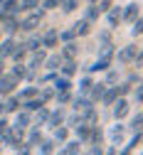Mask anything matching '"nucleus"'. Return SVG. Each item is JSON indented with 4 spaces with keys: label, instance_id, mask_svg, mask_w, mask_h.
<instances>
[{
    "label": "nucleus",
    "instance_id": "1",
    "mask_svg": "<svg viewBox=\"0 0 143 155\" xmlns=\"http://www.w3.org/2000/svg\"><path fill=\"white\" fill-rule=\"evenodd\" d=\"M42 17H45V10H30V15L25 17V20H20V30H25V32H32L35 27H39V22H42Z\"/></svg>",
    "mask_w": 143,
    "mask_h": 155
},
{
    "label": "nucleus",
    "instance_id": "2",
    "mask_svg": "<svg viewBox=\"0 0 143 155\" xmlns=\"http://www.w3.org/2000/svg\"><path fill=\"white\" fill-rule=\"evenodd\" d=\"M17 84H20V79L15 74H5L3 71V76H0V99H5L8 94H12L17 89Z\"/></svg>",
    "mask_w": 143,
    "mask_h": 155
},
{
    "label": "nucleus",
    "instance_id": "3",
    "mask_svg": "<svg viewBox=\"0 0 143 155\" xmlns=\"http://www.w3.org/2000/svg\"><path fill=\"white\" fill-rule=\"evenodd\" d=\"M111 111H114V118H116V121H124L126 116H128V111H131L128 99H126V96H118V99L111 104Z\"/></svg>",
    "mask_w": 143,
    "mask_h": 155
},
{
    "label": "nucleus",
    "instance_id": "4",
    "mask_svg": "<svg viewBox=\"0 0 143 155\" xmlns=\"http://www.w3.org/2000/svg\"><path fill=\"white\" fill-rule=\"evenodd\" d=\"M124 138H126V126L121 123V121H116V123L109 128V140H111V145H121Z\"/></svg>",
    "mask_w": 143,
    "mask_h": 155
},
{
    "label": "nucleus",
    "instance_id": "5",
    "mask_svg": "<svg viewBox=\"0 0 143 155\" xmlns=\"http://www.w3.org/2000/svg\"><path fill=\"white\" fill-rule=\"evenodd\" d=\"M45 57H47V52H45V47H39V49H35L32 54H30V59H27V69H39L45 64Z\"/></svg>",
    "mask_w": 143,
    "mask_h": 155
},
{
    "label": "nucleus",
    "instance_id": "6",
    "mask_svg": "<svg viewBox=\"0 0 143 155\" xmlns=\"http://www.w3.org/2000/svg\"><path fill=\"white\" fill-rule=\"evenodd\" d=\"M64 116H67V113H64V108H62V106H59L57 111H49V116H47V123H45V126L54 130L57 126H62V123H64Z\"/></svg>",
    "mask_w": 143,
    "mask_h": 155
},
{
    "label": "nucleus",
    "instance_id": "7",
    "mask_svg": "<svg viewBox=\"0 0 143 155\" xmlns=\"http://www.w3.org/2000/svg\"><path fill=\"white\" fill-rule=\"evenodd\" d=\"M39 42H42V47H45V49L57 47V42H59V32H57V30H47L42 37H39Z\"/></svg>",
    "mask_w": 143,
    "mask_h": 155
},
{
    "label": "nucleus",
    "instance_id": "8",
    "mask_svg": "<svg viewBox=\"0 0 143 155\" xmlns=\"http://www.w3.org/2000/svg\"><path fill=\"white\" fill-rule=\"evenodd\" d=\"M72 108L74 111H84V108H89V106H94V101L89 99V96L87 94H77V96H72Z\"/></svg>",
    "mask_w": 143,
    "mask_h": 155
},
{
    "label": "nucleus",
    "instance_id": "9",
    "mask_svg": "<svg viewBox=\"0 0 143 155\" xmlns=\"http://www.w3.org/2000/svg\"><path fill=\"white\" fill-rule=\"evenodd\" d=\"M20 104H22V101H20L15 94H8L5 99H3V113H15L20 108Z\"/></svg>",
    "mask_w": 143,
    "mask_h": 155
},
{
    "label": "nucleus",
    "instance_id": "10",
    "mask_svg": "<svg viewBox=\"0 0 143 155\" xmlns=\"http://www.w3.org/2000/svg\"><path fill=\"white\" fill-rule=\"evenodd\" d=\"M136 52H138V47H136V45H128V47H124V49H118V62H121V64L133 62Z\"/></svg>",
    "mask_w": 143,
    "mask_h": 155
},
{
    "label": "nucleus",
    "instance_id": "11",
    "mask_svg": "<svg viewBox=\"0 0 143 155\" xmlns=\"http://www.w3.org/2000/svg\"><path fill=\"white\" fill-rule=\"evenodd\" d=\"M62 62H64V57L57 52V54H47L45 57V64L42 67L45 69H52V71H59V64H62Z\"/></svg>",
    "mask_w": 143,
    "mask_h": 155
},
{
    "label": "nucleus",
    "instance_id": "12",
    "mask_svg": "<svg viewBox=\"0 0 143 155\" xmlns=\"http://www.w3.org/2000/svg\"><path fill=\"white\" fill-rule=\"evenodd\" d=\"M138 3H128L124 10H121V20H126V22H133L136 17H138Z\"/></svg>",
    "mask_w": 143,
    "mask_h": 155
},
{
    "label": "nucleus",
    "instance_id": "13",
    "mask_svg": "<svg viewBox=\"0 0 143 155\" xmlns=\"http://www.w3.org/2000/svg\"><path fill=\"white\" fill-rule=\"evenodd\" d=\"M59 153H62V155H77V153H81V140H64L62 148H59Z\"/></svg>",
    "mask_w": 143,
    "mask_h": 155
},
{
    "label": "nucleus",
    "instance_id": "14",
    "mask_svg": "<svg viewBox=\"0 0 143 155\" xmlns=\"http://www.w3.org/2000/svg\"><path fill=\"white\" fill-rule=\"evenodd\" d=\"M121 10H124V8H118V5H111L104 15H106V22L111 25V27H116L118 22H121Z\"/></svg>",
    "mask_w": 143,
    "mask_h": 155
},
{
    "label": "nucleus",
    "instance_id": "15",
    "mask_svg": "<svg viewBox=\"0 0 143 155\" xmlns=\"http://www.w3.org/2000/svg\"><path fill=\"white\" fill-rule=\"evenodd\" d=\"M64 57V59H77V54H79V45L74 42V40H69V42H64V47H62V52H59Z\"/></svg>",
    "mask_w": 143,
    "mask_h": 155
},
{
    "label": "nucleus",
    "instance_id": "16",
    "mask_svg": "<svg viewBox=\"0 0 143 155\" xmlns=\"http://www.w3.org/2000/svg\"><path fill=\"white\" fill-rule=\"evenodd\" d=\"M106 86H109V84H106ZM116 99H118V89H116V86H109V89H104V94H101L99 101L104 104V106H111Z\"/></svg>",
    "mask_w": 143,
    "mask_h": 155
},
{
    "label": "nucleus",
    "instance_id": "17",
    "mask_svg": "<svg viewBox=\"0 0 143 155\" xmlns=\"http://www.w3.org/2000/svg\"><path fill=\"white\" fill-rule=\"evenodd\" d=\"M12 126H17V128H27V126H32V113L22 108V111L15 116V123H12Z\"/></svg>",
    "mask_w": 143,
    "mask_h": 155
},
{
    "label": "nucleus",
    "instance_id": "18",
    "mask_svg": "<svg viewBox=\"0 0 143 155\" xmlns=\"http://www.w3.org/2000/svg\"><path fill=\"white\" fill-rule=\"evenodd\" d=\"M91 126H94V123H84V121H81L79 126H74V130H77V140L89 143V130H91Z\"/></svg>",
    "mask_w": 143,
    "mask_h": 155
},
{
    "label": "nucleus",
    "instance_id": "19",
    "mask_svg": "<svg viewBox=\"0 0 143 155\" xmlns=\"http://www.w3.org/2000/svg\"><path fill=\"white\" fill-rule=\"evenodd\" d=\"M12 47H15V40H12V37L8 35L5 37V40H0V59H8V57H10V52H12Z\"/></svg>",
    "mask_w": 143,
    "mask_h": 155
},
{
    "label": "nucleus",
    "instance_id": "20",
    "mask_svg": "<svg viewBox=\"0 0 143 155\" xmlns=\"http://www.w3.org/2000/svg\"><path fill=\"white\" fill-rule=\"evenodd\" d=\"M3 30H5V35H15V32L20 30V20H17V15L5 17V20H3Z\"/></svg>",
    "mask_w": 143,
    "mask_h": 155
},
{
    "label": "nucleus",
    "instance_id": "21",
    "mask_svg": "<svg viewBox=\"0 0 143 155\" xmlns=\"http://www.w3.org/2000/svg\"><path fill=\"white\" fill-rule=\"evenodd\" d=\"M104 89H106V81H99V84L94 81V84L89 86V91H87V94H89V99L96 104V101L101 99V94H104Z\"/></svg>",
    "mask_w": 143,
    "mask_h": 155
},
{
    "label": "nucleus",
    "instance_id": "22",
    "mask_svg": "<svg viewBox=\"0 0 143 155\" xmlns=\"http://www.w3.org/2000/svg\"><path fill=\"white\" fill-rule=\"evenodd\" d=\"M89 27H91V22L84 20V17H81V20H77V22L72 25V30H74L77 37H87V35H89Z\"/></svg>",
    "mask_w": 143,
    "mask_h": 155
},
{
    "label": "nucleus",
    "instance_id": "23",
    "mask_svg": "<svg viewBox=\"0 0 143 155\" xmlns=\"http://www.w3.org/2000/svg\"><path fill=\"white\" fill-rule=\"evenodd\" d=\"M109 67H111V59H106V57H99L94 64L87 67V71H89V74H94V71H106Z\"/></svg>",
    "mask_w": 143,
    "mask_h": 155
},
{
    "label": "nucleus",
    "instance_id": "24",
    "mask_svg": "<svg viewBox=\"0 0 143 155\" xmlns=\"http://www.w3.org/2000/svg\"><path fill=\"white\" fill-rule=\"evenodd\" d=\"M20 106H22L25 111H30V113H35V111H37L39 106H47V104H45L42 99H39V96H32V99H25V101L20 104Z\"/></svg>",
    "mask_w": 143,
    "mask_h": 155
},
{
    "label": "nucleus",
    "instance_id": "25",
    "mask_svg": "<svg viewBox=\"0 0 143 155\" xmlns=\"http://www.w3.org/2000/svg\"><path fill=\"white\" fill-rule=\"evenodd\" d=\"M10 57H12L15 62H22L25 57H27V47H25V42H15V47H12Z\"/></svg>",
    "mask_w": 143,
    "mask_h": 155
},
{
    "label": "nucleus",
    "instance_id": "26",
    "mask_svg": "<svg viewBox=\"0 0 143 155\" xmlns=\"http://www.w3.org/2000/svg\"><path fill=\"white\" fill-rule=\"evenodd\" d=\"M45 135H42V126H32V130H30V135H27V145H39V140H42Z\"/></svg>",
    "mask_w": 143,
    "mask_h": 155
},
{
    "label": "nucleus",
    "instance_id": "27",
    "mask_svg": "<svg viewBox=\"0 0 143 155\" xmlns=\"http://www.w3.org/2000/svg\"><path fill=\"white\" fill-rule=\"evenodd\" d=\"M59 69H62V76H69L72 79V76L77 74V62L74 59H64L62 64H59Z\"/></svg>",
    "mask_w": 143,
    "mask_h": 155
},
{
    "label": "nucleus",
    "instance_id": "28",
    "mask_svg": "<svg viewBox=\"0 0 143 155\" xmlns=\"http://www.w3.org/2000/svg\"><path fill=\"white\" fill-rule=\"evenodd\" d=\"M67 89H72L69 76H54V91H67Z\"/></svg>",
    "mask_w": 143,
    "mask_h": 155
},
{
    "label": "nucleus",
    "instance_id": "29",
    "mask_svg": "<svg viewBox=\"0 0 143 155\" xmlns=\"http://www.w3.org/2000/svg\"><path fill=\"white\" fill-rule=\"evenodd\" d=\"M99 8H96V3H89L87 5V12H84V20H89V22H96L99 20Z\"/></svg>",
    "mask_w": 143,
    "mask_h": 155
},
{
    "label": "nucleus",
    "instance_id": "30",
    "mask_svg": "<svg viewBox=\"0 0 143 155\" xmlns=\"http://www.w3.org/2000/svg\"><path fill=\"white\" fill-rule=\"evenodd\" d=\"M54 101H57V106L69 104V101H72V89H67V91H54Z\"/></svg>",
    "mask_w": 143,
    "mask_h": 155
},
{
    "label": "nucleus",
    "instance_id": "31",
    "mask_svg": "<svg viewBox=\"0 0 143 155\" xmlns=\"http://www.w3.org/2000/svg\"><path fill=\"white\" fill-rule=\"evenodd\" d=\"M67 135H69V128L62 123V126H57L54 128V143H59V145H62L64 140H67Z\"/></svg>",
    "mask_w": 143,
    "mask_h": 155
},
{
    "label": "nucleus",
    "instance_id": "32",
    "mask_svg": "<svg viewBox=\"0 0 143 155\" xmlns=\"http://www.w3.org/2000/svg\"><path fill=\"white\" fill-rule=\"evenodd\" d=\"M54 138H42V140H39V153H42V155H49V153H54Z\"/></svg>",
    "mask_w": 143,
    "mask_h": 155
},
{
    "label": "nucleus",
    "instance_id": "33",
    "mask_svg": "<svg viewBox=\"0 0 143 155\" xmlns=\"http://www.w3.org/2000/svg\"><path fill=\"white\" fill-rule=\"evenodd\" d=\"M64 123H67V128H74V126H79V123H81V111H74V113L64 116Z\"/></svg>",
    "mask_w": 143,
    "mask_h": 155
},
{
    "label": "nucleus",
    "instance_id": "34",
    "mask_svg": "<svg viewBox=\"0 0 143 155\" xmlns=\"http://www.w3.org/2000/svg\"><path fill=\"white\" fill-rule=\"evenodd\" d=\"M133 133H136V135H133V138L128 140V145H126L124 150H121V153H131V150H133V148H136V145L143 140V130H133Z\"/></svg>",
    "mask_w": 143,
    "mask_h": 155
},
{
    "label": "nucleus",
    "instance_id": "35",
    "mask_svg": "<svg viewBox=\"0 0 143 155\" xmlns=\"http://www.w3.org/2000/svg\"><path fill=\"white\" fill-rule=\"evenodd\" d=\"M10 74H15L17 79L22 81V79H25V74H27V64H22V62H15V67L10 69Z\"/></svg>",
    "mask_w": 143,
    "mask_h": 155
},
{
    "label": "nucleus",
    "instance_id": "36",
    "mask_svg": "<svg viewBox=\"0 0 143 155\" xmlns=\"http://www.w3.org/2000/svg\"><path fill=\"white\" fill-rule=\"evenodd\" d=\"M37 116H35V121H37V126H45L47 123V116H49V108H45V106H39L37 111H35Z\"/></svg>",
    "mask_w": 143,
    "mask_h": 155
},
{
    "label": "nucleus",
    "instance_id": "37",
    "mask_svg": "<svg viewBox=\"0 0 143 155\" xmlns=\"http://www.w3.org/2000/svg\"><path fill=\"white\" fill-rule=\"evenodd\" d=\"M20 12H30V10H35V8H39V0H20Z\"/></svg>",
    "mask_w": 143,
    "mask_h": 155
},
{
    "label": "nucleus",
    "instance_id": "38",
    "mask_svg": "<svg viewBox=\"0 0 143 155\" xmlns=\"http://www.w3.org/2000/svg\"><path fill=\"white\" fill-rule=\"evenodd\" d=\"M37 94H39L37 86H27V89H22V91L17 94V99H20V101H25V99H32V96H37Z\"/></svg>",
    "mask_w": 143,
    "mask_h": 155
},
{
    "label": "nucleus",
    "instance_id": "39",
    "mask_svg": "<svg viewBox=\"0 0 143 155\" xmlns=\"http://www.w3.org/2000/svg\"><path fill=\"white\" fill-rule=\"evenodd\" d=\"M101 138H104V130H101L99 126H91V130H89V143H101Z\"/></svg>",
    "mask_w": 143,
    "mask_h": 155
},
{
    "label": "nucleus",
    "instance_id": "40",
    "mask_svg": "<svg viewBox=\"0 0 143 155\" xmlns=\"http://www.w3.org/2000/svg\"><path fill=\"white\" fill-rule=\"evenodd\" d=\"M25 47H27V52H35V49H39V47H42V42H39V35H32V37H27Z\"/></svg>",
    "mask_w": 143,
    "mask_h": 155
},
{
    "label": "nucleus",
    "instance_id": "41",
    "mask_svg": "<svg viewBox=\"0 0 143 155\" xmlns=\"http://www.w3.org/2000/svg\"><path fill=\"white\" fill-rule=\"evenodd\" d=\"M91 84H94V79H91V74H87V76H81V79H79V94H87Z\"/></svg>",
    "mask_w": 143,
    "mask_h": 155
},
{
    "label": "nucleus",
    "instance_id": "42",
    "mask_svg": "<svg viewBox=\"0 0 143 155\" xmlns=\"http://www.w3.org/2000/svg\"><path fill=\"white\" fill-rule=\"evenodd\" d=\"M59 8H62L64 12H74L79 8V0H59Z\"/></svg>",
    "mask_w": 143,
    "mask_h": 155
},
{
    "label": "nucleus",
    "instance_id": "43",
    "mask_svg": "<svg viewBox=\"0 0 143 155\" xmlns=\"http://www.w3.org/2000/svg\"><path fill=\"white\" fill-rule=\"evenodd\" d=\"M131 35H133V37H138V35H143V15H138L136 20H133V27H131Z\"/></svg>",
    "mask_w": 143,
    "mask_h": 155
},
{
    "label": "nucleus",
    "instance_id": "44",
    "mask_svg": "<svg viewBox=\"0 0 143 155\" xmlns=\"http://www.w3.org/2000/svg\"><path fill=\"white\" fill-rule=\"evenodd\" d=\"M131 130H143V113H138V116H133V121H131V126H128Z\"/></svg>",
    "mask_w": 143,
    "mask_h": 155
},
{
    "label": "nucleus",
    "instance_id": "45",
    "mask_svg": "<svg viewBox=\"0 0 143 155\" xmlns=\"http://www.w3.org/2000/svg\"><path fill=\"white\" fill-rule=\"evenodd\" d=\"M37 96H39V99H42V101H45V104H47V101H49V99H54V89H42V91H39V94H37Z\"/></svg>",
    "mask_w": 143,
    "mask_h": 155
},
{
    "label": "nucleus",
    "instance_id": "46",
    "mask_svg": "<svg viewBox=\"0 0 143 155\" xmlns=\"http://www.w3.org/2000/svg\"><path fill=\"white\" fill-rule=\"evenodd\" d=\"M111 5H114V0H96V8H99V12H106Z\"/></svg>",
    "mask_w": 143,
    "mask_h": 155
},
{
    "label": "nucleus",
    "instance_id": "47",
    "mask_svg": "<svg viewBox=\"0 0 143 155\" xmlns=\"http://www.w3.org/2000/svg\"><path fill=\"white\" fill-rule=\"evenodd\" d=\"M99 57H106V59H114V45H104V49H101Z\"/></svg>",
    "mask_w": 143,
    "mask_h": 155
},
{
    "label": "nucleus",
    "instance_id": "48",
    "mask_svg": "<svg viewBox=\"0 0 143 155\" xmlns=\"http://www.w3.org/2000/svg\"><path fill=\"white\" fill-rule=\"evenodd\" d=\"M99 42H101V45H111V32H109V30L99 32Z\"/></svg>",
    "mask_w": 143,
    "mask_h": 155
},
{
    "label": "nucleus",
    "instance_id": "49",
    "mask_svg": "<svg viewBox=\"0 0 143 155\" xmlns=\"http://www.w3.org/2000/svg\"><path fill=\"white\" fill-rule=\"evenodd\" d=\"M74 30H64V32H59V40H62V42H69V40H74Z\"/></svg>",
    "mask_w": 143,
    "mask_h": 155
},
{
    "label": "nucleus",
    "instance_id": "50",
    "mask_svg": "<svg viewBox=\"0 0 143 155\" xmlns=\"http://www.w3.org/2000/svg\"><path fill=\"white\" fill-rule=\"evenodd\" d=\"M57 5H59V0H45V3L39 5V8H42V10H54Z\"/></svg>",
    "mask_w": 143,
    "mask_h": 155
},
{
    "label": "nucleus",
    "instance_id": "51",
    "mask_svg": "<svg viewBox=\"0 0 143 155\" xmlns=\"http://www.w3.org/2000/svg\"><path fill=\"white\" fill-rule=\"evenodd\" d=\"M54 76H57V71H52V69H49V71H47V74L42 76V79H39V84H47V81H54Z\"/></svg>",
    "mask_w": 143,
    "mask_h": 155
},
{
    "label": "nucleus",
    "instance_id": "52",
    "mask_svg": "<svg viewBox=\"0 0 143 155\" xmlns=\"http://www.w3.org/2000/svg\"><path fill=\"white\" fill-rule=\"evenodd\" d=\"M116 89H118V96H126V94L131 91V84H128V81H124V84H121V86H116Z\"/></svg>",
    "mask_w": 143,
    "mask_h": 155
},
{
    "label": "nucleus",
    "instance_id": "53",
    "mask_svg": "<svg viewBox=\"0 0 143 155\" xmlns=\"http://www.w3.org/2000/svg\"><path fill=\"white\" fill-rule=\"evenodd\" d=\"M133 99H136L138 104H143V84H141V86H138V89L133 91Z\"/></svg>",
    "mask_w": 143,
    "mask_h": 155
},
{
    "label": "nucleus",
    "instance_id": "54",
    "mask_svg": "<svg viewBox=\"0 0 143 155\" xmlns=\"http://www.w3.org/2000/svg\"><path fill=\"white\" fill-rule=\"evenodd\" d=\"M116 79H118V71H114V69H111V71L106 74V84H114Z\"/></svg>",
    "mask_w": 143,
    "mask_h": 155
},
{
    "label": "nucleus",
    "instance_id": "55",
    "mask_svg": "<svg viewBox=\"0 0 143 155\" xmlns=\"http://www.w3.org/2000/svg\"><path fill=\"white\" fill-rule=\"evenodd\" d=\"M10 15H17V12H8V10H3V8H0V22H3L5 17H10Z\"/></svg>",
    "mask_w": 143,
    "mask_h": 155
},
{
    "label": "nucleus",
    "instance_id": "56",
    "mask_svg": "<svg viewBox=\"0 0 143 155\" xmlns=\"http://www.w3.org/2000/svg\"><path fill=\"white\" fill-rule=\"evenodd\" d=\"M138 79H141V76H138V74H131V76H128V79H126V81H128V84H136Z\"/></svg>",
    "mask_w": 143,
    "mask_h": 155
},
{
    "label": "nucleus",
    "instance_id": "57",
    "mask_svg": "<svg viewBox=\"0 0 143 155\" xmlns=\"http://www.w3.org/2000/svg\"><path fill=\"white\" fill-rule=\"evenodd\" d=\"M3 71H5V67H3V59H0V76H3Z\"/></svg>",
    "mask_w": 143,
    "mask_h": 155
},
{
    "label": "nucleus",
    "instance_id": "58",
    "mask_svg": "<svg viewBox=\"0 0 143 155\" xmlns=\"http://www.w3.org/2000/svg\"><path fill=\"white\" fill-rule=\"evenodd\" d=\"M0 116H3V99H0Z\"/></svg>",
    "mask_w": 143,
    "mask_h": 155
},
{
    "label": "nucleus",
    "instance_id": "59",
    "mask_svg": "<svg viewBox=\"0 0 143 155\" xmlns=\"http://www.w3.org/2000/svg\"><path fill=\"white\" fill-rule=\"evenodd\" d=\"M0 150H3V138H0Z\"/></svg>",
    "mask_w": 143,
    "mask_h": 155
},
{
    "label": "nucleus",
    "instance_id": "60",
    "mask_svg": "<svg viewBox=\"0 0 143 155\" xmlns=\"http://www.w3.org/2000/svg\"><path fill=\"white\" fill-rule=\"evenodd\" d=\"M87 3H96V0H87Z\"/></svg>",
    "mask_w": 143,
    "mask_h": 155
},
{
    "label": "nucleus",
    "instance_id": "61",
    "mask_svg": "<svg viewBox=\"0 0 143 155\" xmlns=\"http://www.w3.org/2000/svg\"><path fill=\"white\" fill-rule=\"evenodd\" d=\"M141 84H143V79H141Z\"/></svg>",
    "mask_w": 143,
    "mask_h": 155
},
{
    "label": "nucleus",
    "instance_id": "62",
    "mask_svg": "<svg viewBox=\"0 0 143 155\" xmlns=\"http://www.w3.org/2000/svg\"><path fill=\"white\" fill-rule=\"evenodd\" d=\"M0 3H3V0H0Z\"/></svg>",
    "mask_w": 143,
    "mask_h": 155
},
{
    "label": "nucleus",
    "instance_id": "63",
    "mask_svg": "<svg viewBox=\"0 0 143 155\" xmlns=\"http://www.w3.org/2000/svg\"><path fill=\"white\" fill-rule=\"evenodd\" d=\"M141 49H143V47H141Z\"/></svg>",
    "mask_w": 143,
    "mask_h": 155
}]
</instances>
